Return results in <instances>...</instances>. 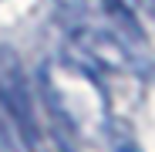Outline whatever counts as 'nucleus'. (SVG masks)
<instances>
[{
  "mask_svg": "<svg viewBox=\"0 0 155 152\" xmlns=\"http://www.w3.org/2000/svg\"><path fill=\"white\" fill-rule=\"evenodd\" d=\"M68 54H71L74 68H84V71H128L135 64V58L125 47V41L118 34H111L108 27L91 24V20L74 27Z\"/></svg>",
  "mask_w": 155,
  "mask_h": 152,
  "instance_id": "f257e3e1",
  "label": "nucleus"
},
{
  "mask_svg": "<svg viewBox=\"0 0 155 152\" xmlns=\"http://www.w3.org/2000/svg\"><path fill=\"white\" fill-rule=\"evenodd\" d=\"M0 105L10 115L20 142L34 149L37 145V118H34V98L27 88V78L20 71V61L10 47H0Z\"/></svg>",
  "mask_w": 155,
  "mask_h": 152,
  "instance_id": "f03ea898",
  "label": "nucleus"
},
{
  "mask_svg": "<svg viewBox=\"0 0 155 152\" xmlns=\"http://www.w3.org/2000/svg\"><path fill=\"white\" fill-rule=\"evenodd\" d=\"M105 4H108L121 20H132V17L142 10V0H105Z\"/></svg>",
  "mask_w": 155,
  "mask_h": 152,
  "instance_id": "7ed1b4c3",
  "label": "nucleus"
}]
</instances>
